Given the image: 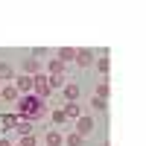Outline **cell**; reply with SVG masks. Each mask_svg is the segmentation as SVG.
Segmentation results:
<instances>
[{"instance_id":"6da1fadb","label":"cell","mask_w":146,"mask_h":146,"mask_svg":"<svg viewBox=\"0 0 146 146\" xmlns=\"http://www.w3.org/2000/svg\"><path fill=\"white\" fill-rule=\"evenodd\" d=\"M15 105H18V114H15V117L29 120V123H35V120H44L47 114H50V102L38 100L35 94H23V96H18Z\"/></svg>"},{"instance_id":"7a4b0ae2","label":"cell","mask_w":146,"mask_h":146,"mask_svg":"<svg viewBox=\"0 0 146 146\" xmlns=\"http://www.w3.org/2000/svg\"><path fill=\"white\" fill-rule=\"evenodd\" d=\"M32 94L38 96V100H44V102L50 100V94H53V91H50V85H47V73H38V76H32Z\"/></svg>"},{"instance_id":"3957f363","label":"cell","mask_w":146,"mask_h":146,"mask_svg":"<svg viewBox=\"0 0 146 146\" xmlns=\"http://www.w3.org/2000/svg\"><path fill=\"white\" fill-rule=\"evenodd\" d=\"M94 126H96L94 117H91V114H82V117L76 120V135H79V137H88L91 131H94Z\"/></svg>"},{"instance_id":"277c9868","label":"cell","mask_w":146,"mask_h":146,"mask_svg":"<svg viewBox=\"0 0 146 146\" xmlns=\"http://www.w3.org/2000/svg\"><path fill=\"white\" fill-rule=\"evenodd\" d=\"M12 85H15V91L23 96V94H32V76H27V73H21V76L12 79Z\"/></svg>"},{"instance_id":"5b68a950","label":"cell","mask_w":146,"mask_h":146,"mask_svg":"<svg viewBox=\"0 0 146 146\" xmlns=\"http://www.w3.org/2000/svg\"><path fill=\"white\" fill-rule=\"evenodd\" d=\"M79 67H88V64H94V50H88V47H79L76 50V58H73Z\"/></svg>"},{"instance_id":"8992f818","label":"cell","mask_w":146,"mask_h":146,"mask_svg":"<svg viewBox=\"0 0 146 146\" xmlns=\"http://www.w3.org/2000/svg\"><path fill=\"white\" fill-rule=\"evenodd\" d=\"M18 96H21V94L15 91V85H12V82H9V85H0V100H3V102H18Z\"/></svg>"},{"instance_id":"52a82bcc","label":"cell","mask_w":146,"mask_h":146,"mask_svg":"<svg viewBox=\"0 0 146 146\" xmlns=\"http://www.w3.org/2000/svg\"><path fill=\"white\" fill-rule=\"evenodd\" d=\"M44 146H64V135L58 129H50L47 137H44Z\"/></svg>"},{"instance_id":"ba28073f","label":"cell","mask_w":146,"mask_h":146,"mask_svg":"<svg viewBox=\"0 0 146 146\" xmlns=\"http://www.w3.org/2000/svg\"><path fill=\"white\" fill-rule=\"evenodd\" d=\"M23 73H27V76H38V73H41V62L35 56H29L27 62H23Z\"/></svg>"},{"instance_id":"9c48e42d","label":"cell","mask_w":146,"mask_h":146,"mask_svg":"<svg viewBox=\"0 0 146 146\" xmlns=\"http://www.w3.org/2000/svg\"><path fill=\"white\" fill-rule=\"evenodd\" d=\"M12 79H15V67L9 62H0V85H9Z\"/></svg>"},{"instance_id":"30bf717a","label":"cell","mask_w":146,"mask_h":146,"mask_svg":"<svg viewBox=\"0 0 146 146\" xmlns=\"http://www.w3.org/2000/svg\"><path fill=\"white\" fill-rule=\"evenodd\" d=\"M79 94H82V91H79L76 82H64V100H67V102H76Z\"/></svg>"},{"instance_id":"8fae6325","label":"cell","mask_w":146,"mask_h":146,"mask_svg":"<svg viewBox=\"0 0 146 146\" xmlns=\"http://www.w3.org/2000/svg\"><path fill=\"white\" fill-rule=\"evenodd\" d=\"M62 111H64L67 120H79V117H82V105H79V102H67Z\"/></svg>"},{"instance_id":"7c38bea8","label":"cell","mask_w":146,"mask_h":146,"mask_svg":"<svg viewBox=\"0 0 146 146\" xmlns=\"http://www.w3.org/2000/svg\"><path fill=\"white\" fill-rule=\"evenodd\" d=\"M58 62L62 64H67V62H73V58H76V47H62V50H58Z\"/></svg>"},{"instance_id":"4fadbf2b","label":"cell","mask_w":146,"mask_h":146,"mask_svg":"<svg viewBox=\"0 0 146 146\" xmlns=\"http://www.w3.org/2000/svg\"><path fill=\"white\" fill-rule=\"evenodd\" d=\"M47 76H64V64L58 62V58H50V64H47Z\"/></svg>"},{"instance_id":"5bb4252c","label":"cell","mask_w":146,"mask_h":146,"mask_svg":"<svg viewBox=\"0 0 146 146\" xmlns=\"http://www.w3.org/2000/svg\"><path fill=\"white\" fill-rule=\"evenodd\" d=\"M47 117L53 120V126H67V117H64V111H62V108H53V111L47 114Z\"/></svg>"},{"instance_id":"9a60e30c","label":"cell","mask_w":146,"mask_h":146,"mask_svg":"<svg viewBox=\"0 0 146 146\" xmlns=\"http://www.w3.org/2000/svg\"><path fill=\"white\" fill-rule=\"evenodd\" d=\"M108 94H111V85H108V79H102L100 85H96V96H100V100H105V102H108Z\"/></svg>"},{"instance_id":"2e32d148","label":"cell","mask_w":146,"mask_h":146,"mask_svg":"<svg viewBox=\"0 0 146 146\" xmlns=\"http://www.w3.org/2000/svg\"><path fill=\"white\" fill-rule=\"evenodd\" d=\"M64 82H67V76H47V85H50V91L64 88Z\"/></svg>"},{"instance_id":"e0dca14e","label":"cell","mask_w":146,"mask_h":146,"mask_svg":"<svg viewBox=\"0 0 146 146\" xmlns=\"http://www.w3.org/2000/svg\"><path fill=\"white\" fill-rule=\"evenodd\" d=\"M85 137H79L76 131H70V135H64V146H82Z\"/></svg>"},{"instance_id":"ac0fdd59","label":"cell","mask_w":146,"mask_h":146,"mask_svg":"<svg viewBox=\"0 0 146 146\" xmlns=\"http://www.w3.org/2000/svg\"><path fill=\"white\" fill-rule=\"evenodd\" d=\"M15 129L21 131V137H23V135H29V131H32V123H29V120H21V117H18V126H15Z\"/></svg>"},{"instance_id":"d6986e66","label":"cell","mask_w":146,"mask_h":146,"mask_svg":"<svg viewBox=\"0 0 146 146\" xmlns=\"http://www.w3.org/2000/svg\"><path fill=\"white\" fill-rule=\"evenodd\" d=\"M96 67H100V73H102V79H105V73H108V67H111V62H108V56H100V58H96Z\"/></svg>"},{"instance_id":"ffe728a7","label":"cell","mask_w":146,"mask_h":146,"mask_svg":"<svg viewBox=\"0 0 146 146\" xmlns=\"http://www.w3.org/2000/svg\"><path fill=\"white\" fill-rule=\"evenodd\" d=\"M15 146H38V140H35L32 135H23V137H21V140H18Z\"/></svg>"},{"instance_id":"44dd1931","label":"cell","mask_w":146,"mask_h":146,"mask_svg":"<svg viewBox=\"0 0 146 146\" xmlns=\"http://www.w3.org/2000/svg\"><path fill=\"white\" fill-rule=\"evenodd\" d=\"M15 126H18V117L15 114H6L3 117V129H15Z\"/></svg>"},{"instance_id":"7402d4cb","label":"cell","mask_w":146,"mask_h":146,"mask_svg":"<svg viewBox=\"0 0 146 146\" xmlns=\"http://www.w3.org/2000/svg\"><path fill=\"white\" fill-rule=\"evenodd\" d=\"M91 105L96 108V111H102V108H105V100H100V96H94V100H91Z\"/></svg>"},{"instance_id":"603a6c76","label":"cell","mask_w":146,"mask_h":146,"mask_svg":"<svg viewBox=\"0 0 146 146\" xmlns=\"http://www.w3.org/2000/svg\"><path fill=\"white\" fill-rule=\"evenodd\" d=\"M0 146H12V143H9V140H6V137H0Z\"/></svg>"},{"instance_id":"cb8c5ba5","label":"cell","mask_w":146,"mask_h":146,"mask_svg":"<svg viewBox=\"0 0 146 146\" xmlns=\"http://www.w3.org/2000/svg\"><path fill=\"white\" fill-rule=\"evenodd\" d=\"M38 146H41V143H38Z\"/></svg>"}]
</instances>
